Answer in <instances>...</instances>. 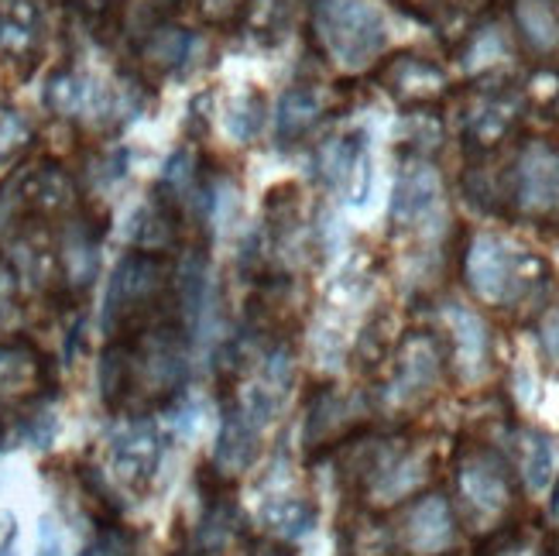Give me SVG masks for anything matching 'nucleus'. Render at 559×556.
<instances>
[{
    "label": "nucleus",
    "instance_id": "nucleus-1",
    "mask_svg": "<svg viewBox=\"0 0 559 556\" xmlns=\"http://www.w3.org/2000/svg\"><path fill=\"white\" fill-rule=\"evenodd\" d=\"M168 282H173V269H168V258H162L158 251L134 248L117 261L100 317L110 341L155 323V312L168 296Z\"/></svg>",
    "mask_w": 559,
    "mask_h": 556
},
{
    "label": "nucleus",
    "instance_id": "nucleus-2",
    "mask_svg": "<svg viewBox=\"0 0 559 556\" xmlns=\"http://www.w3.org/2000/svg\"><path fill=\"white\" fill-rule=\"evenodd\" d=\"M456 519H464L477 533H495L515 505V477L508 461L484 443H471L456 453Z\"/></svg>",
    "mask_w": 559,
    "mask_h": 556
},
{
    "label": "nucleus",
    "instance_id": "nucleus-3",
    "mask_svg": "<svg viewBox=\"0 0 559 556\" xmlns=\"http://www.w3.org/2000/svg\"><path fill=\"white\" fill-rule=\"evenodd\" d=\"M312 28L340 69H368L388 48V21L378 0H312Z\"/></svg>",
    "mask_w": 559,
    "mask_h": 556
},
{
    "label": "nucleus",
    "instance_id": "nucleus-4",
    "mask_svg": "<svg viewBox=\"0 0 559 556\" xmlns=\"http://www.w3.org/2000/svg\"><path fill=\"white\" fill-rule=\"evenodd\" d=\"M543 272V261L525 255L501 234H474L464 255V275L471 293L488 306H508L522 299Z\"/></svg>",
    "mask_w": 559,
    "mask_h": 556
},
{
    "label": "nucleus",
    "instance_id": "nucleus-5",
    "mask_svg": "<svg viewBox=\"0 0 559 556\" xmlns=\"http://www.w3.org/2000/svg\"><path fill=\"white\" fill-rule=\"evenodd\" d=\"M360 492L374 509L408 501L416 492L426 488L432 474V457L423 443H412L405 437H388L368 447V453L357 461Z\"/></svg>",
    "mask_w": 559,
    "mask_h": 556
},
{
    "label": "nucleus",
    "instance_id": "nucleus-6",
    "mask_svg": "<svg viewBox=\"0 0 559 556\" xmlns=\"http://www.w3.org/2000/svg\"><path fill=\"white\" fill-rule=\"evenodd\" d=\"M443 371H447V351L440 336H432L426 330L405 333L392 357V378L384 385V402L395 409L423 405L440 389Z\"/></svg>",
    "mask_w": 559,
    "mask_h": 556
},
{
    "label": "nucleus",
    "instance_id": "nucleus-7",
    "mask_svg": "<svg viewBox=\"0 0 559 556\" xmlns=\"http://www.w3.org/2000/svg\"><path fill=\"white\" fill-rule=\"evenodd\" d=\"M395 540L408 556H447L460 543V519L443 492H423L405 505Z\"/></svg>",
    "mask_w": 559,
    "mask_h": 556
},
{
    "label": "nucleus",
    "instance_id": "nucleus-8",
    "mask_svg": "<svg viewBox=\"0 0 559 556\" xmlns=\"http://www.w3.org/2000/svg\"><path fill=\"white\" fill-rule=\"evenodd\" d=\"M52 360L28 336L0 341V409H24L52 395Z\"/></svg>",
    "mask_w": 559,
    "mask_h": 556
},
{
    "label": "nucleus",
    "instance_id": "nucleus-9",
    "mask_svg": "<svg viewBox=\"0 0 559 556\" xmlns=\"http://www.w3.org/2000/svg\"><path fill=\"white\" fill-rule=\"evenodd\" d=\"M162 464V433L152 419H128L110 437V468L124 488L141 492L152 485Z\"/></svg>",
    "mask_w": 559,
    "mask_h": 556
},
{
    "label": "nucleus",
    "instance_id": "nucleus-10",
    "mask_svg": "<svg viewBox=\"0 0 559 556\" xmlns=\"http://www.w3.org/2000/svg\"><path fill=\"white\" fill-rule=\"evenodd\" d=\"M320 176L330 189H340L350 206H364L374 186V162L364 134L333 138L320 149Z\"/></svg>",
    "mask_w": 559,
    "mask_h": 556
},
{
    "label": "nucleus",
    "instance_id": "nucleus-11",
    "mask_svg": "<svg viewBox=\"0 0 559 556\" xmlns=\"http://www.w3.org/2000/svg\"><path fill=\"white\" fill-rule=\"evenodd\" d=\"M515 203L528 216L559 210V149L549 141H528L515 162Z\"/></svg>",
    "mask_w": 559,
    "mask_h": 556
},
{
    "label": "nucleus",
    "instance_id": "nucleus-12",
    "mask_svg": "<svg viewBox=\"0 0 559 556\" xmlns=\"http://www.w3.org/2000/svg\"><path fill=\"white\" fill-rule=\"evenodd\" d=\"M453 344V365L464 381H480L491 368V327L484 323L480 312L464 303H447L443 309Z\"/></svg>",
    "mask_w": 559,
    "mask_h": 556
},
{
    "label": "nucleus",
    "instance_id": "nucleus-13",
    "mask_svg": "<svg viewBox=\"0 0 559 556\" xmlns=\"http://www.w3.org/2000/svg\"><path fill=\"white\" fill-rule=\"evenodd\" d=\"M443 197V179L426 158H408L395 179L392 192V224L395 227H419L426 216L436 213Z\"/></svg>",
    "mask_w": 559,
    "mask_h": 556
},
{
    "label": "nucleus",
    "instance_id": "nucleus-14",
    "mask_svg": "<svg viewBox=\"0 0 559 556\" xmlns=\"http://www.w3.org/2000/svg\"><path fill=\"white\" fill-rule=\"evenodd\" d=\"M381 83L402 107H412V110H423V107L436 104L450 86L447 72L440 66L423 56H412V52L395 56L388 62L381 69Z\"/></svg>",
    "mask_w": 559,
    "mask_h": 556
},
{
    "label": "nucleus",
    "instance_id": "nucleus-15",
    "mask_svg": "<svg viewBox=\"0 0 559 556\" xmlns=\"http://www.w3.org/2000/svg\"><path fill=\"white\" fill-rule=\"evenodd\" d=\"M258 453H261V429L248 419L240 402H227L213 443V471L221 477H237L258 461Z\"/></svg>",
    "mask_w": 559,
    "mask_h": 556
},
{
    "label": "nucleus",
    "instance_id": "nucleus-16",
    "mask_svg": "<svg viewBox=\"0 0 559 556\" xmlns=\"http://www.w3.org/2000/svg\"><path fill=\"white\" fill-rule=\"evenodd\" d=\"M258 525L282 543H299L320 525V509L312 498L288 488H264L258 498Z\"/></svg>",
    "mask_w": 559,
    "mask_h": 556
},
{
    "label": "nucleus",
    "instance_id": "nucleus-17",
    "mask_svg": "<svg viewBox=\"0 0 559 556\" xmlns=\"http://www.w3.org/2000/svg\"><path fill=\"white\" fill-rule=\"evenodd\" d=\"M100 237L104 230H96L86 216H72L66 224V234L59 240V269L72 293H86L93 285L96 269H100Z\"/></svg>",
    "mask_w": 559,
    "mask_h": 556
},
{
    "label": "nucleus",
    "instance_id": "nucleus-18",
    "mask_svg": "<svg viewBox=\"0 0 559 556\" xmlns=\"http://www.w3.org/2000/svg\"><path fill=\"white\" fill-rule=\"evenodd\" d=\"M41 14L32 0H4L0 4V52L21 62L38 52Z\"/></svg>",
    "mask_w": 559,
    "mask_h": 556
},
{
    "label": "nucleus",
    "instance_id": "nucleus-19",
    "mask_svg": "<svg viewBox=\"0 0 559 556\" xmlns=\"http://www.w3.org/2000/svg\"><path fill=\"white\" fill-rule=\"evenodd\" d=\"M323 120V96L312 86H292L282 93L275 110V134L282 144L302 141Z\"/></svg>",
    "mask_w": 559,
    "mask_h": 556
},
{
    "label": "nucleus",
    "instance_id": "nucleus-20",
    "mask_svg": "<svg viewBox=\"0 0 559 556\" xmlns=\"http://www.w3.org/2000/svg\"><path fill=\"white\" fill-rule=\"evenodd\" d=\"M248 540L245 533V519H240V512L234 509L230 501L216 498L210 501V509L197 529V549L200 556H227L234 549H240Z\"/></svg>",
    "mask_w": 559,
    "mask_h": 556
},
{
    "label": "nucleus",
    "instance_id": "nucleus-21",
    "mask_svg": "<svg viewBox=\"0 0 559 556\" xmlns=\"http://www.w3.org/2000/svg\"><path fill=\"white\" fill-rule=\"evenodd\" d=\"M515 110H519V104L512 96H504V93L484 96V100L471 110L467 128H464V138L471 149H495V144L512 131Z\"/></svg>",
    "mask_w": 559,
    "mask_h": 556
},
{
    "label": "nucleus",
    "instance_id": "nucleus-22",
    "mask_svg": "<svg viewBox=\"0 0 559 556\" xmlns=\"http://www.w3.org/2000/svg\"><path fill=\"white\" fill-rule=\"evenodd\" d=\"M519 447V474L532 495L549 488L552 471H556V443L543 429H519L515 437Z\"/></svg>",
    "mask_w": 559,
    "mask_h": 556
},
{
    "label": "nucleus",
    "instance_id": "nucleus-23",
    "mask_svg": "<svg viewBox=\"0 0 559 556\" xmlns=\"http://www.w3.org/2000/svg\"><path fill=\"white\" fill-rule=\"evenodd\" d=\"M192 48H197V38H192L189 28H179V24H158V28H152L141 38V59L158 72H176L186 66Z\"/></svg>",
    "mask_w": 559,
    "mask_h": 556
},
{
    "label": "nucleus",
    "instance_id": "nucleus-24",
    "mask_svg": "<svg viewBox=\"0 0 559 556\" xmlns=\"http://www.w3.org/2000/svg\"><path fill=\"white\" fill-rule=\"evenodd\" d=\"M515 21L525 42L539 52H549L559 45V17L552 0H515Z\"/></svg>",
    "mask_w": 559,
    "mask_h": 556
},
{
    "label": "nucleus",
    "instance_id": "nucleus-25",
    "mask_svg": "<svg viewBox=\"0 0 559 556\" xmlns=\"http://www.w3.org/2000/svg\"><path fill=\"white\" fill-rule=\"evenodd\" d=\"M80 556H141V536L117 519H100Z\"/></svg>",
    "mask_w": 559,
    "mask_h": 556
},
{
    "label": "nucleus",
    "instance_id": "nucleus-26",
    "mask_svg": "<svg viewBox=\"0 0 559 556\" xmlns=\"http://www.w3.org/2000/svg\"><path fill=\"white\" fill-rule=\"evenodd\" d=\"M224 125H227V134L234 141H254L261 125H264V96L258 90H245V93H237L227 114H224Z\"/></svg>",
    "mask_w": 559,
    "mask_h": 556
},
{
    "label": "nucleus",
    "instance_id": "nucleus-27",
    "mask_svg": "<svg viewBox=\"0 0 559 556\" xmlns=\"http://www.w3.org/2000/svg\"><path fill=\"white\" fill-rule=\"evenodd\" d=\"M35 141L32 120L24 117L17 107L0 104V165H11L17 155H24Z\"/></svg>",
    "mask_w": 559,
    "mask_h": 556
},
{
    "label": "nucleus",
    "instance_id": "nucleus-28",
    "mask_svg": "<svg viewBox=\"0 0 559 556\" xmlns=\"http://www.w3.org/2000/svg\"><path fill=\"white\" fill-rule=\"evenodd\" d=\"M504 56V42H501V35H498V28H484L477 38H474V45H471V52H467V66L471 69H480V66H488V62H498Z\"/></svg>",
    "mask_w": 559,
    "mask_h": 556
},
{
    "label": "nucleus",
    "instance_id": "nucleus-29",
    "mask_svg": "<svg viewBox=\"0 0 559 556\" xmlns=\"http://www.w3.org/2000/svg\"><path fill=\"white\" fill-rule=\"evenodd\" d=\"M14 306H17V272L8 258H0V327L11 320Z\"/></svg>",
    "mask_w": 559,
    "mask_h": 556
},
{
    "label": "nucleus",
    "instance_id": "nucleus-30",
    "mask_svg": "<svg viewBox=\"0 0 559 556\" xmlns=\"http://www.w3.org/2000/svg\"><path fill=\"white\" fill-rule=\"evenodd\" d=\"M35 556H66V536H62V525L56 522V516H41Z\"/></svg>",
    "mask_w": 559,
    "mask_h": 556
},
{
    "label": "nucleus",
    "instance_id": "nucleus-31",
    "mask_svg": "<svg viewBox=\"0 0 559 556\" xmlns=\"http://www.w3.org/2000/svg\"><path fill=\"white\" fill-rule=\"evenodd\" d=\"M539 341H543V351L552 365H559V309H549L543 323H539Z\"/></svg>",
    "mask_w": 559,
    "mask_h": 556
},
{
    "label": "nucleus",
    "instance_id": "nucleus-32",
    "mask_svg": "<svg viewBox=\"0 0 559 556\" xmlns=\"http://www.w3.org/2000/svg\"><path fill=\"white\" fill-rule=\"evenodd\" d=\"M72 8H76L86 21H96V24H104L117 14L120 8V0H69Z\"/></svg>",
    "mask_w": 559,
    "mask_h": 556
},
{
    "label": "nucleus",
    "instance_id": "nucleus-33",
    "mask_svg": "<svg viewBox=\"0 0 559 556\" xmlns=\"http://www.w3.org/2000/svg\"><path fill=\"white\" fill-rule=\"evenodd\" d=\"M0 556H17V522L11 512H0Z\"/></svg>",
    "mask_w": 559,
    "mask_h": 556
},
{
    "label": "nucleus",
    "instance_id": "nucleus-34",
    "mask_svg": "<svg viewBox=\"0 0 559 556\" xmlns=\"http://www.w3.org/2000/svg\"><path fill=\"white\" fill-rule=\"evenodd\" d=\"M495 556H543V546L532 540H508L495 549Z\"/></svg>",
    "mask_w": 559,
    "mask_h": 556
},
{
    "label": "nucleus",
    "instance_id": "nucleus-35",
    "mask_svg": "<svg viewBox=\"0 0 559 556\" xmlns=\"http://www.w3.org/2000/svg\"><path fill=\"white\" fill-rule=\"evenodd\" d=\"M549 522L559 529V481H556V488H552V498H549Z\"/></svg>",
    "mask_w": 559,
    "mask_h": 556
},
{
    "label": "nucleus",
    "instance_id": "nucleus-36",
    "mask_svg": "<svg viewBox=\"0 0 559 556\" xmlns=\"http://www.w3.org/2000/svg\"><path fill=\"white\" fill-rule=\"evenodd\" d=\"M234 4H237V0H206L210 11H230Z\"/></svg>",
    "mask_w": 559,
    "mask_h": 556
},
{
    "label": "nucleus",
    "instance_id": "nucleus-37",
    "mask_svg": "<svg viewBox=\"0 0 559 556\" xmlns=\"http://www.w3.org/2000/svg\"><path fill=\"white\" fill-rule=\"evenodd\" d=\"M152 4H162V8H168V4H176V0H152Z\"/></svg>",
    "mask_w": 559,
    "mask_h": 556
},
{
    "label": "nucleus",
    "instance_id": "nucleus-38",
    "mask_svg": "<svg viewBox=\"0 0 559 556\" xmlns=\"http://www.w3.org/2000/svg\"><path fill=\"white\" fill-rule=\"evenodd\" d=\"M549 556H559V549H556V553H549Z\"/></svg>",
    "mask_w": 559,
    "mask_h": 556
}]
</instances>
